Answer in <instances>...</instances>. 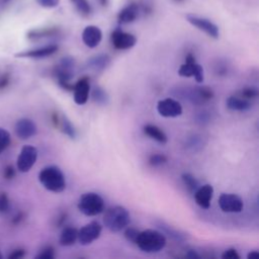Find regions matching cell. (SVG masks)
<instances>
[{
  "instance_id": "cell-1",
  "label": "cell",
  "mask_w": 259,
  "mask_h": 259,
  "mask_svg": "<svg viewBox=\"0 0 259 259\" xmlns=\"http://www.w3.org/2000/svg\"><path fill=\"white\" fill-rule=\"evenodd\" d=\"M166 237L163 233L148 229L142 232H139L135 244L144 252L147 253H156L161 251L166 246Z\"/></svg>"
},
{
  "instance_id": "cell-2",
  "label": "cell",
  "mask_w": 259,
  "mask_h": 259,
  "mask_svg": "<svg viewBox=\"0 0 259 259\" xmlns=\"http://www.w3.org/2000/svg\"><path fill=\"white\" fill-rule=\"evenodd\" d=\"M40 184L49 191L62 192L66 188V178L63 171L55 165L47 166L38 173Z\"/></svg>"
},
{
  "instance_id": "cell-3",
  "label": "cell",
  "mask_w": 259,
  "mask_h": 259,
  "mask_svg": "<svg viewBox=\"0 0 259 259\" xmlns=\"http://www.w3.org/2000/svg\"><path fill=\"white\" fill-rule=\"evenodd\" d=\"M103 223L110 232L117 233L130 225L131 214L125 207L114 205L106 209L103 215Z\"/></svg>"
},
{
  "instance_id": "cell-4",
  "label": "cell",
  "mask_w": 259,
  "mask_h": 259,
  "mask_svg": "<svg viewBox=\"0 0 259 259\" xmlns=\"http://www.w3.org/2000/svg\"><path fill=\"white\" fill-rule=\"evenodd\" d=\"M78 209L87 217H94L104 210L103 198L95 192H86L78 200Z\"/></svg>"
},
{
  "instance_id": "cell-5",
  "label": "cell",
  "mask_w": 259,
  "mask_h": 259,
  "mask_svg": "<svg viewBox=\"0 0 259 259\" xmlns=\"http://www.w3.org/2000/svg\"><path fill=\"white\" fill-rule=\"evenodd\" d=\"M177 73L181 77H193L198 83L202 82L204 79L203 68L196 62L194 56L190 53L186 55L185 62L179 67Z\"/></svg>"
},
{
  "instance_id": "cell-6",
  "label": "cell",
  "mask_w": 259,
  "mask_h": 259,
  "mask_svg": "<svg viewBox=\"0 0 259 259\" xmlns=\"http://www.w3.org/2000/svg\"><path fill=\"white\" fill-rule=\"evenodd\" d=\"M185 18L191 25H193L197 29L203 31L208 36H210L212 38H215V39L219 38L220 29H219L218 25L215 23H213L211 20H209L205 17L198 16V15L193 14V13L186 14Z\"/></svg>"
},
{
  "instance_id": "cell-7",
  "label": "cell",
  "mask_w": 259,
  "mask_h": 259,
  "mask_svg": "<svg viewBox=\"0 0 259 259\" xmlns=\"http://www.w3.org/2000/svg\"><path fill=\"white\" fill-rule=\"evenodd\" d=\"M75 59L71 56H66L54 68V75L58 83L71 82L74 77Z\"/></svg>"
},
{
  "instance_id": "cell-8",
  "label": "cell",
  "mask_w": 259,
  "mask_h": 259,
  "mask_svg": "<svg viewBox=\"0 0 259 259\" xmlns=\"http://www.w3.org/2000/svg\"><path fill=\"white\" fill-rule=\"evenodd\" d=\"M37 159V150L31 145H25L22 147L18 157H17V169L22 172H28L34 165Z\"/></svg>"
},
{
  "instance_id": "cell-9",
  "label": "cell",
  "mask_w": 259,
  "mask_h": 259,
  "mask_svg": "<svg viewBox=\"0 0 259 259\" xmlns=\"http://www.w3.org/2000/svg\"><path fill=\"white\" fill-rule=\"evenodd\" d=\"M102 227L98 222H90L78 230V241L81 245L87 246L97 240L101 234Z\"/></svg>"
},
{
  "instance_id": "cell-10",
  "label": "cell",
  "mask_w": 259,
  "mask_h": 259,
  "mask_svg": "<svg viewBox=\"0 0 259 259\" xmlns=\"http://www.w3.org/2000/svg\"><path fill=\"white\" fill-rule=\"evenodd\" d=\"M219 206L224 212H241L244 208L243 199L235 193H222Z\"/></svg>"
},
{
  "instance_id": "cell-11",
  "label": "cell",
  "mask_w": 259,
  "mask_h": 259,
  "mask_svg": "<svg viewBox=\"0 0 259 259\" xmlns=\"http://www.w3.org/2000/svg\"><path fill=\"white\" fill-rule=\"evenodd\" d=\"M110 40L116 50H128L137 44V37L134 34L125 32L120 28H116L111 32Z\"/></svg>"
},
{
  "instance_id": "cell-12",
  "label": "cell",
  "mask_w": 259,
  "mask_h": 259,
  "mask_svg": "<svg viewBox=\"0 0 259 259\" xmlns=\"http://www.w3.org/2000/svg\"><path fill=\"white\" fill-rule=\"evenodd\" d=\"M157 111L161 116L164 117H176L181 115L182 106L173 98H165L158 101Z\"/></svg>"
},
{
  "instance_id": "cell-13",
  "label": "cell",
  "mask_w": 259,
  "mask_h": 259,
  "mask_svg": "<svg viewBox=\"0 0 259 259\" xmlns=\"http://www.w3.org/2000/svg\"><path fill=\"white\" fill-rule=\"evenodd\" d=\"M58 45H47L40 48L23 51L15 54L16 58H28V59H44L54 55L58 51Z\"/></svg>"
},
{
  "instance_id": "cell-14",
  "label": "cell",
  "mask_w": 259,
  "mask_h": 259,
  "mask_svg": "<svg viewBox=\"0 0 259 259\" xmlns=\"http://www.w3.org/2000/svg\"><path fill=\"white\" fill-rule=\"evenodd\" d=\"M74 92V101L78 105H83L87 102L89 93H90V83L89 78L84 76L80 78L75 84L73 88Z\"/></svg>"
},
{
  "instance_id": "cell-15",
  "label": "cell",
  "mask_w": 259,
  "mask_h": 259,
  "mask_svg": "<svg viewBox=\"0 0 259 259\" xmlns=\"http://www.w3.org/2000/svg\"><path fill=\"white\" fill-rule=\"evenodd\" d=\"M213 196V187L210 184L199 185L193 192V197L198 206L207 209L210 206V201Z\"/></svg>"
},
{
  "instance_id": "cell-16",
  "label": "cell",
  "mask_w": 259,
  "mask_h": 259,
  "mask_svg": "<svg viewBox=\"0 0 259 259\" xmlns=\"http://www.w3.org/2000/svg\"><path fill=\"white\" fill-rule=\"evenodd\" d=\"M14 131L19 139L27 140L36 134L37 127L33 120L29 118H20L16 121Z\"/></svg>"
},
{
  "instance_id": "cell-17",
  "label": "cell",
  "mask_w": 259,
  "mask_h": 259,
  "mask_svg": "<svg viewBox=\"0 0 259 259\" xmlns=\"http://www.w3.org/2000/svg\"><path fill=\"white\" fill-rule=\"evenodd\" d=\"M102 39V31L96 25H88L82 31V40L90 49L96 48Z\"/></svg>"
},
{
  "instance_id": "cell-18",
  "label": "cell",
  "mask_w": 259,
  "mask_h": 259,
  "mask_svg": "<svg viewBox=\"0 0 259 259\" xmlns=\"http://www.w3.org/2000/svg\"><path fill=\"white\" fill-rule=\"evenodd\" d=\"M140 4L131 3L124 6L117 14V21L119 24H127L134 22L140 15Z\"/></svg>"
},
{
  "instance_id": "cell-19",
  "label": "cell",
  "mask_w": 259,
  "mask_h": 259,
  "mask_svg": "<svg viewBox=\"0 0 259 259\" xmlns=\"http://www.w3.org/2000/svg\"><path fill=\"white\" fill-rule=\"evenodd\" d=\"M212 97H213V91L211 90V88L206 87V86L194 87L188 93V99L196 104L208 101Z\"/></svg>"
},
{
  "instance_id": "cell-20",
  "label": "cell",
  "mask_w": 259,
  "mask_h": 259,
  "mask_svg": "<svg viewBox=\"0 0 259 259\" xmlns=\"http://www.w3.org/2000/svg\"><path fill=\"white\" fill-rule=\"evenodd\" d=\"M227 107L233 111H247L252 107L250 100L244 99L238 95L230 96L226 101Z\"/></svg>"
},
{
  "instance_id": "cell-21",
  "label": "cell",
  "mask_w": 259,
  "mask_h": 259,
  "mask_svg": "<svg viewBox=\"0 0 259 259\" xmlns=\"http://www.w3.org/2000/svg\"><path fill=\"white\" fill-rule=\"evenodd\" d=\"M110 57L106 54H98L87 61V67L94 71H103L110 65Z\"/></svg>"
},
{
  "instance_id": "cell-22",
  "label": "cell",
  "mask_w": 259,
  "mask_h": 259,
  "mask_svg": "<svg viewBox=\"0 0 259 259\" xmlns=\"http://www.w3.org/2000/svg\"><path fill=\"white\" fill-rule=\"evenodd\" d=\"M143 132L146 136H148L149 138L155 140L156 142H158L160 144H165L168 141L167 135L164 133V131L155 124L144 125Z\"/></svg>"
},
{
  "instance_id": "cell-23",
  "label": "cell",
  "mask_w": 259,
  "mask_h": 259,
  "mask_svg": "<svg viewBox=\"0 0 259 259\" xmlns=\"http://www.w3.org/2000/svg\"><path fill=\"white\" fill-rule=\"evenodd\" d=\"M78 239V230L75 227H65L60 235L59 242L62 246H72Z\"/></svg>"
},
{
  "instance_id": "cell-24",
  "label": "cell",
  "mask_w": 259,
  "mask_h": 259,
  "mask_svg": "<svg viewBox=\"0 0 259 259\" xmlns=\"http://www.w3.org/2000/svg\"><path fill=\"white\" fill-rule=\"evenodd\" d=\"M59 33V28L57 27H50V28H40V29H33L27 32V38L30 40H37L44 37L54 36Z\"/></svg>"
},
{
  "instance_id": "cell-25",
  "label": "cell",
  "mask_w": 259,
  "mask_h": 259,
  "mask_svg": "<svg viewBox=\"0 0 259 259\" xmlns=\"http://www.w3.org/2000/svg\"><path fill=\"white\" fill-rule=\"evenodd\" d=\"M57 126H59L61 128V131L67 135L70 139H75L77 137V132L74 127V125L72 124V122L66 117V116H59V121Z\"/></svg>"
},
{
  "instance_id": "cell-26",
  "label": "cell",
  "mask_w": 259,
  "mask_h": 259,
  "mask_svg": "<svg viewBox=\"0 0 259 259\" xmlns=\"http://www.w3.org/2000/svg\"><path fill=\"white\" fill-rule=\"evenodd\" d=\"M70 1L81 16L88 17L91 15L92 7L88 0H70Z\"/></svg>"
},
{
  "instance_id": "cell-27",
  "label": "cell",
  "mask_w": 259,
  "mask_h": 259,
  "mask_svg": "<svg viewBox=\"0 0 259 259\" xmlns=\"http://www.w3.org/2000/svg\"><path fill=\"white\" fill-rule=\"evenodd\" d=\"M91 97L93 101L100 105H105L108 103V95L106 91L100 86H95L91 92Z\"/></svg>"
},
{
  "instance_id": "cell-28",
  "label": "cell",
  "mask_w": 259,
  "mask_h": 259,
  "mask_svg": "<svg viewBox=\"0 0 259 259\" xmlns=\"http://www.w3.org/2000/svg\"><path fill=\"white\" fill-rule=\"evenodd\" d=\"M158 228L161 229L165 234H167L170 238H172L173 240H175L177 242H182V241L185 240V237H184V235L182 233L172 229L171 227H169L168 225H166L164 223H159L158 224Z\"/></svg>"
},
{
  "instance_id": "cell-29",
  "label": "cell",
  "mask_w": 259,
  "mask_h": 259,
  "mask_svg": "<svg viewBox=\"0 0 259 259\" xmlns=\"http://www.w3.org/2000/svg\"><path fill=\"white\" fill-rule=\"evenodd\" d=\"M181 179H182L183 183L185 184V186L187 187V189L191 193H193L197 189V187L199 186V183H198L197 179L190 173H183L181 175Z\"/></svg>"
},
{
  "instance_id": "cell-30",
  "label": "cell",
  "mask_w": 259,
  "mask_h": 259,
  "mask_svg": "<svg viewBox=\"0 0 259 259\" xmlns=\"http://www.w3.org/2000/svg\"><path fill=\"white\" fill-rule=\"evenodd\" d=\"M236 95L247 100H250V99L252 100V99H256L259 96V90L257 89V87H253V86L245 87L241 89Z\"/></svg>"
},
{
  "instance_id": "cell-31",
  "label": "cell",
  "mask_w": 259,
  "mask_h": 259,
  "mask_svg": "<svg viewBox=\"0 0 259 259\" xmlns=\"http://www.w3.org/2000/svg\"><path fill=\"white\" fill-rule=\"evenodd\" d=\"M10 142H11V137L9 132L3 127H0V154L8 148V146L10 145Z\"/></svg>"
},
{
  "instance_id": "cell-32",
  "label": "cell",
  "mask_w": 259,
  "mask_h": 259,
  "mask_svg": "<svg viewBox=\"0 0 259 259\" xmlns=\"http://www.w3.org/2000/svg\"><path fill=\"white\" fill-rule=\"evenodd\" d=\"M167 157L163 154H153L149 158V164L153 167H158L167 163Z\"/></svg>"
},
{
  "instance_id": "cell-33",
  "label": "cell",
  "mask_w": 259,
  "mask_h": 259,
  "mask_svg": "<svg viewBox=\"0 0 259 259\" xmlns=\"http://www.w3.org/2000/svg\"><path fill=\"white\" fill-rule=\"evenodd\" d=\"M36 259H53L55 258V249L52 246L45 247L36 256Z\"/></svg>"
},
{
  "instance_id": "cell-34",
  "label": "cell",
  "mask_w": 259,
  "mask_h": 259,
  "mask_svg": "<svg viewBox=\"0 0 259 259\" xmlns=\"http://www.w3.org/2000/svg\"><path fill=\"white\" fill-rule=\"evenodd\" d=\"M140 231H138L137 229L135 228H126L125 231H124V238L128 241V242H132V243H135L136 242V239L138 237V234H139Z\"/></svg>"
},
{
  "instance_id": "cell-35",
  "label": "cell",
  "mask_w": 259,
  "mask_h": 259,
  "mask_svg": "<svg viewBox=\"0 0 259 259\" xmlns=\"http://www.w3.org/2000/svg\"><path fill=\"white\" fill-rule=\"evenodd\" d=\"M9 209V199L6 193H0V213H5Z\"/></svg>"
},
{
  "instance_id": "cell-36",
  "label": "cell",
  "mask_w": 259,
  "mask_h": 259,
  "mask_svg": "<svg viewBox=\"0 0 259 259\" xmlns=\"http://www.w3.org/2000/svg\"><path fill=\"white\" fill-rule=\"evenodd\" d=\"M223 259H240V255L238 251L234 248L227 249L223 254H222Z\"/></svg>"
},
{
  "instance_id": "cell-37",
  "label": "cell",
  "mask_w": 259,
  "mask_h": 259,
  "mask_svg": "<svg viewBox=\"0 0 259 259\" xmlns=\"http://www.w3.org/2000/svg\"><path fill=\"white\" fill-rule=\"evenodd\" d=\"M38 5L45 8H54L58 6L60 3V0H35Z\"/></svg>"
},
{
  "instance_id": "cell-38",
  "label": "cell",
  "mask_w": 259,
  "mask_h": 259,
  "mask_svg": "<svg viewBox=\"0 0 259 259\" xmlns=\"http://www.w3.org/2000/svg\"><path fill=\"white\" fill-rule=\"evenodd\" d=\"M25 255V251L23 249H16L11 252V254L8 256L9 259H19L22 258Z\"/></svg>"
},
{
  "instance_id": "cell-39",
  "label": "cell",
  "mask_w": 259,
  "mask_h": 259,
  "mask_svg": "<svg viewBox=\"0 0 259 259\" xmlns=\"http://www.w3.org/2000/svg\"><path fill=\"white\" fill-rule=\"evenodd\" d=\"M15 175V171H14V168L12 166H7L4 170V176L5 178L7 179H11L13 178V176Z\"/></svg>"
},
{
  "instance_id": "cell-40",
  "label": "cell",
  "mask_w": 259,
  "mask_h": 259,
  "mask_svg": "<svg viewBox=\"0 0 259 259\" xmlns=\"http://www.w3.org/2000/svg\"><path fill=\"white\" fill-rule=\"evenodd\" d=\"M185 256H186V258H189V259H199L200 258V255L197 254V252L194 250H189Z\"/></svg>"
},
{
  "instance_id": "cell-41",
  "label": "cell",
  "mask_w": 259,
  "mask_h": 259,
  "mask_svg": "<svg viewBox=\"0 0 259 259\" xmlns=\"http://www.w3.org/2000/svg\"><path fill=\"white\" fill-rule=\"evenodd\" d=\"M259 257V253L257 251H251L249 252V254L247 255L248 259H257Z\"/></svg>"
},
{
  "instance_id": "cell-42",
  "label": "cell",
  "mask_w": 259,
  "mask_h": 259,
  "mask_svg": "<svg viewBox=\"0 0 259 259\" xmlns=\"http://www.w3.org/2000/svg\"><path fill=\"white\" fill-rule=\"evenodd\" d=\"M8 82V78L5 76H3L1 79H0V88H3L5 85H6V83Z\"/></svg>"
},
{
  "instance_id": "cell-43",
  "label": "cell",
  "mask_w": 259,
  "mask_h": 259,
  "mask_svg": "<svg viewBox=\"0 0 259 259\" xmlns=\"http://www.w3.org/2000/svg\"><path fill=\"white\" fill-rule=\"evenodd\" d=\"M98 1L102 6H107V4H108V0H98Z\"/></svg>"
},
{
  "instance_id": "cell-44",
  "label": "cell",
  "mask_w": 259,
  "mask_h": 259,
  "mask_svg": "<svg viewBox=\"0 0 259 259\" xmlns=\"http://www.w3.org/2000/svg\"><path fill=\"white\" fill-rule=\"evenodd\" d=\"M2 258V254H1V252H0V259Z\"/></svg>"
},
{
  "instance_id": "cell-45",
  "label": "cell",
  "mask_w": 259,
  "mask_h": 259,
  "mask_svg": "<svg viewBox=\"0 0 259 259\" xmlns=\"http://www.w3.org/2000/svg\"><path fill=\"white\" fill-rule=\"evenodd\" d=\"M176 1H182V0H176Z\"/></svg>"
},
{
  "instance_id": "cell-46",
  "label": "cell",
  "mask_w": 259,
  "mask_h": 259,
  "mask_svg": "<svg viewBox=\"0 0 259 259\" xmlns=\"http://www.w3.org/2000/svg\"><path fill=\"white\" fill-rule=\"evenodd\" d=\"M4 1H5V2H6V1H8V0H4Z\"/></svg>"
}]
</instances>
